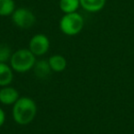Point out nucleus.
<instances>
[{
	"mask_svg": "<svg viewBox=\"0 0 134 134\" xmlns=\"http://www.w3.org/2000/svg\"><path fill=\"white\" fill-rule=\"evenodd\" d=\"M5 121H6V113L2 108H0V128L4 125Z\"/></svg>",
	"mask_w": 134,
	"mask_h": 134,
	"instance_id": "14",
	"label": "nucleus"
},
{
	"mask_svg": "<svg viewBox=\"0 0 134 134\" xmlns=\"http://www.w3.org/2000/svg\"><path fill=\"white\" fill-rule=\"evenodd\" d=\"M107 0H80V6L89 13H97L104 8Z\"/></svg>",
	"mask_w": 134,
	"mask_h": 134,
	"instance_id": "8",
	"label": "nucleus"
},
{
	"mask_svg": "<svg viewBox=\"0 0 134 134\" xmlns=\"http://www.w3.org/2000/svg\"><path fill=\"white\" fill-rule=\"evenodd\" d=\"M10 66L17 73H26L33 69L36 63V56L30 49H19L12 53Z\"/></svg>",
	"mask_w": 134,
	"mask_h": 134,
	"instance_id": "2",
	"label": "nucleus"
},
{
	"mask_svg": "<svg viewBox=\"0 0 134 134\" xmlns=\"http://www.w3.org/2000/svg\"><path fill=\"white\" fill-rule=\"evenodd\" d=\"M16 9L14 0H0V17L11 16Z\"/></svg>",
	"mask_w": 134,
	"mask_h": 134,
	"instance_id": "12",
	"label": "nucleus"
},
{
	"mask_svg": "<svg viewBox=\"0 0 134 134\" xmlns=\"http://www.w3.org/2000/svg\"><path fill=\"white\" fill-rule=\"evenodd\" d=\"M12 56L11 49L6 44H0V63H6L10 61Z\"/></svg>",
	"mask_w": 134,
	"mask_h": 134,
	"instance_id": "13",
	"label": "nucleus"
},
{
	"mask_svg": "<svg viewBox=\"0 0 134 134\" xmlns=\"http://www.w3.org/2000/svg\"><path fill=\"white\" fill-rule=\"evenodd\" d=\"M14 79L13 69L6 63H0V86H9Z\"/></svg>",
	"mask_w": 134,
	"mask_h": 134,
	"instance_id": "7",
	"label": "nucleus"
},
{
	"mask_svg": "<svg viewBox=\"0 0 134 134\" xmlns=\"http://www.w3.org/2000/svg\"><path fill=\"white\" fill-rule=\"evenodd\" d=\"M11 19L14 25L20 29H30L35 24V15L26 8H16L11 15Z\"/></svg>",
	"mask_w": 134,
	"mask_h": 134,
	"instance_id": "4",
	"label": "nucleus"
},
{
	"mask_svg": "<svg viewBox=\"0 0 134 134\" xmlns=\"http://www.w3.org/2000/svg\"><path fill=\"white\" fill-rule=\"evenodd\" d=\"M51 42L45 34L39 33L34 35L29 43V49L35 56H42L50 49Z\"/></svg>",
	"mask_w": 134,
	"mask_h": 134,
	"instance_id": "5",
	"label": "nucleus"
},
{
	"mask_svg": "<svg viewBox=\"0 0 134 134\" xmlns=\"http://www.w3.org/2000/svg\"><path fill=\"white\" fill-rule=\"evenodd\" d=\"M34 74L39 78H46L52 72L48 60H40L37 61L33 67Z\"/></svg>",
	"mask_w": 134,
	"mask_h": 134,
	"instance_id": "10",
	"label": "nucleus"
},
{
	"mask_svg": "<svg viewBox=\"0 0 134 134\" xmlns=\"http://www.w3.org/2000/svg\"><path fill=\"white\" fill-rule=\"evenodd\" d=\"M49 63H50L52 71L56 73H61L65 70L67 66V61L63 55L60 54H54L49 58Z\"/></svg>",
	"mask_w": 134,
	"mask_h": 134,
	"instance_id": "9",
	"label": "nucleus"
},
{
	"mask_svg": "<svg viewBox=\"0 0 134 134\" xmlns=\"http://www.w3.org/2000/svg\"><path fill=\"white\" fill-rule=\"evenodd\" d=\"M84 18L77 12L64 14L60 19L59 27L61 31L67 36H75L84 28Z\"/></svg>",
	"mask_w": 134,
	"mask_h": 134,
	"instance_id": "3",
	"label": "nucleus"
},
{
	"mask_svg": "<svg viewBox=\"0 0 134 134\" xmlns=\"http://www.w3.org/2000/svg\"><path fill=\"white\" fill-rule=\"evenodd\" d=\"M37 115V105L29 97H20L12 108V117L17 124L20 126L31 123Z\"/></svg>",
	"mask_w": 134,
	"mask_h": 134,
	"instance_id": "1",
	"label": "nucleus"
},
{
	"mask_svg": "<svg viewBox=\"0 0 134 134\" xmlns=\"http://www.w3.org/2000/svg\"><path fill=\"white\" fill-rule=\"evenodd\" d=\"M19 97V91L12 86H4L0 89V103L5 106L14 105Z\"/></svg>",
	"mask_w": 134,
	"mask_h": 134,
	"instance_id": "6",
	"label": "nucleus"
},
{
	"mask_svg": "<svg viewBox=\"0 0 134 134\" xmlns=\"http://www.w3.org/2000/svg\"><path fill=\"white\" fill-rule=\"evenodd\" d=\"M80 7V0H60L59 1V8L64 14L77 12Z\"/></svg>",
	"mask_w": 134,
	"mask_h": 134,
	"instance_id": "11",
	"label": "nucleus"
}]
</instances>
